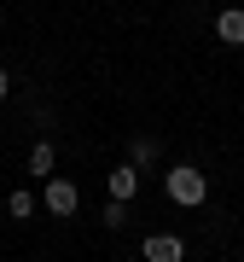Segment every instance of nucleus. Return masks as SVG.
Returning a JSON list of instances; mask_svg holds the SVG:
<instances>
[{"label": "nucleus", "mask_w": 244, "mask_h": 262, "mask_svg": "<svg viewBox=\"0 0 244 262\" xmlns=\"http://www.w3.org/2000/svg\"><path fill=\"white\" fill-rule=\"evenodd\" d=\"M163 192H169V204L198 210V204L209 198V181H204V169H192V163H169V175H163Z\"/></svg>", "instance_id": "nucleus-1"}, {"label": "nucleus", "mask_w": 244, "mask_h": 262, "mask_svg": "<svg viewBox=\"0 0 244 262\" xmlns=\"http://www.w3.org/2000/svg\"><path fill=\"white\" fill-rule=\"evenodd\" d=\"M41 204H47L58 222H70L76 210H82V187L76 181H47V192H41Z\"/></svg>", "instance_id": "nucleus-2"}, {"label": "nucleus", "mask_w": 244, "mask_h": 262, "mask_svg": "<svg viewBox=\"0 0 244 262\" xmlns=\"http://www.w3.org/2000/svg\"><path fill=\"white\" fill-rule=\"evenodd\" d=\"M145 262H186V239L180 233H145Z\"/></svg>", "instance_id": "nucleus-3"}, {"label": "nucleus", "mask_w": 244, "mask_h": 262, "mask_svg": "<svg viewBox=\"0 0 244 262\" xmlns=\"http://www.w3.org/2000/svg\"><path fill=\"white\" fill-rule=\"evenodd\" d=\"M215 41L221 47H244V6H221L215 12Z\"/></svg>", "instance_id": "nucleus-4"}, {"label": "nucleus", "mask_w": 244, "mask_h": 262, "mask_svg": "<svg viewBox=\"0 0 244 262\" xmlns=\"http://www.w3.org/2000/svg\"><path fill=\"white\" fill-rule=\"evenodd\" d=\"M105 187H111L116 204H134V192H140V169H134V163H116L111 175H105Z\"/></svg>", "instance_id": "nucleus-5"}, {"label": "nucleus", "mask_w": 244, "mask_h": 262, "mask_svg": "<svg viewBox=\"0 0 244 262\" xmlns=\"http://www.w3.org/2000/svg\"><path fill=\"white\" fill-rule=\"evenodd\" d=\"M53 169H58V146L53 140H35V146H29V175H35V181H53Z\"/></svg>", "instance_id": "nucleus-6"}, {"label": "nucleus", "mask_w": 244, "mask_h": 262, "mask_svg": "<svg viewBox=\"0 0 244 262\" xmlns=\"http://www.w3.org/2000/svg\"><path fill=\"white\" fill-rule=\"evenodd\" d=\"M128 163L134 169H151V163H157V140H151V134H134V140H128Z\"/></svg>", "instance_id": "nucleus-7"}, {"label": "nucleus", "mask_w": 244, "mask_h": 262, "mask_svg": "<svg viewBox=\"0 0 244 262\" xmlns=\"http://www.w3.org/2000/svg\"><path fill=\"white\" fill-rule=\"evenodd\" d=\"M6 215H12V222H29V215H35V192H29V187H18V192L6 198Z\"/></svg>", "instance_id": "nucleus-8"}, {"label": "nucleus", "mask_w": 244, "mask_h": 262, "mask_svg": "<svg viewBox=\"0 0 244 262\" xmlns=\"http://www.w3.org/2000/svg\"><path fill=\"white\" fill-rule=\"evenodd\" d=\"M99 222H105V227H128V204H116V198H111V204L99 210Z\"/></svg>", "instance_id": "nucleus-9"}, {"label": "nucleus", "mask_w": 244, "mask_h": 262, "mask_svg": "<svg viewBox=\"0 0 244 262\" xmlns=\"http://www.w3.org/2000/svg\"><path fill=\"white\" fill-rule=\"evenodd\" d=\"M6 99H12V76L0 70V105H6Z\"/></svg>", "instance_id": "nucleus-10"}]
</instances>
